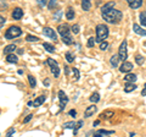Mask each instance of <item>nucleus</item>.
<instances>
[{"instance_id":"f257e3e1","label":"nucleus","mask_w":146,"mask_h":137,"mask_svg":"<svg viewBox=\"0 0 146 137\" xmlns=\"http://www.w3.org/2000/svg\"><path fill=\"white\" fill-rule=\"evenodd\" d=\"M102 19L108 22V24H112V25H117L122 19H123V13L122 11L117 10V9H111L106 12H102Z\"/></svg>"},{"instance_id":"f03ea898","label":"nucleus","mask_w":146,"mask_h":137,"mask_svg":"<svg viewBox=\"0 0 146 137\" xmlns=\"http://www.w3.org/2000/svg\"><path fill=\"white\" fill-rule=\"evenodd\" d=\"M108 37V27L106 25L100 24L96 26V42L101 44Z\"/></svg>"},{"instance_id":"7ed1b4c3","label":"nucleus","mask_w":146,"mask_h":137,"mask_svg":"<svg viewBox=\"0 0 146 137\" xmlns=\"http://www.w3.org/2000/svg\"><path fill=\"white\" fill-rule=\"evenodd\" d=\"M22 34V30L18 26H11L9 27V30L5 32V38L6 39H15L17 37H20Z\"/></svg>"},{"instance_id":"20e7f679","label":"nucleus","mask_w":146,"mask_h":137,"mask_svg":"<svg viewBox=\"0 0 146 137\" xmlns=\"http://www.w3.org/2000/svg\"><path fill=\"white\" fill-rule=\"evenodd\" d=\"M46 64L50 66V68H51V74L55 76V77H58L60 76V72H61V70H60V67H58V64L54 60V59H51V58H49L48 60H46Z\"/></svg>"},{"instance_id":"39448f33","label":"nucleus","mask_w":146,"mask_h":137,"mask_svg":"<svg viewBox=\"0 0 146 137\" xmlns=\"http://www.w3.org/2000/svg\"><path fill=\"white\" fill-rule=\"evenodd\" d=\"M118 56H119V60H123L125 62L127 58H128V52H127V42L123 40L122 44L119 45V49H118Z\"/></svg>"},{"instance_id":"423d86ee","label":"nucleus","mask_w":146,"mask_h":137,"mask_svg":"<svg viewBox=\"0 0 146 137\" xmlns=\"http://www.w3.org/2000/svg\"><path fill=\"white\" fill-rule=\"evenodd\" d=\"M43 33H44V36H46V37H49V38H51L54 42H55V40H57L56 32H55L52 28H50V27H44V28H43Z\"/></svg>"},{"instance_id":"0eeeda50","label":"nucleus","mask_w":146,"mask_h":137,"mask_svg":"<svg viewBox=\"0 0 146 137\" xmlns=\"http://www.w3.org/2000/svg\"><path fill=\"white\" fill-rule=\"evenodd\" d=\"M58 99H60V111L63 110V108L66 107V104L68 103V97L65 94L63 91H60L58 92Z\"/></svg>"},{"instance_id":"6e6552de","label":"nucleus","mask_w":146,"mask_h":137,"mask_svg":"<svg viewBox=\"0 0 146 137\" xmlns=\"http://www.w3.org/2000/svg\"><path fill=\"white\" fill-rule=\"evenodd\" d=\"M133 67H134L133 64L129 62V61H125V62L122 64V66L119 67V71L124 72V74H130V71L133 70Z\"/></svg>"},{"instance_id":"1a4fd4ad","label":"nucleus","mask_w":146,"mask_h":137,"mask_svg":"<svg viewBox=\"0 0 146 137\" xmlns=\"http://www.w3.org/2000/svg\"><path fill=\"white\" fill-rule=\"evenodd\" d=\"M57 32L61 34V37H63V36H66V34H70V33H71L70 27H68V25H66V24L58 25V27H57Z\"/></svg>"},{"instance_id":"9d476101","label":"nucleus","mask_w":146,"mask_h":137,"mask_svg":"<svg viewBox=\"0 0 146 137\" xmlns=\"http://www.w3.org/2000/svg\"><path fill=\"white\" fill-rule=\"evenodd\" d=\"M23 17V11H22L21 7H16L15 10L12 11V19L13 20H21Z\"/></svg>"},{"instance_id":"9b49d317","label":"nucleus","mask_w":146,"mask_h":137,"mask_svg":"<svg viewBox=\"0 0 146 137\" xmlns=\"http://www.w3.org/2000/svg\"><path fill=\"white\" fill-rule=\"evenodd\" d=\"M98 110V108L95 107V105H90L85 109V111H84V118H89V116H93L95 113H96Z\"/></svg>"},{"instance_id":"f8f14e48","label":"nucleus","mask_w":146,"mask_h":137,"mask_svg":"<svg viewBox=\"0 0 146 137\" xmlns=\"http://www.w3.org/2000/svg\"><path fill=\"white\" fill-rule=\"evenodd\" d=\"M128 5L131 9H139L143 6V1L141 0H128Z\"/></svg>"},{"instance_id":"ddd939ff","label":"nucleus","mask_w":146,"mask_h":137,"mask_svg":"<svg viewBox=\"0 0 146 137\" xmlns=\"http://www.w3.org/2000/svg\"><path fill=\"white\" fill-rule=\"evenodd\" d=\"M115 134V131H106V130H98L95 134L93 135V137H102V136H108Z\"/></svg>"},{"instance_id":"4468645a","label":"nucleus","mask_w":146,"mask_h":137,"mask_svg":"<svg viewBox=\"0 0 146 137\" xmlns=\"http://www.w3.org/2000/svg\"><path fill=\"white\" fill-rule=\"evenodd\" d=\"M113 115H115V113H113L112 110H105L104 113L100 114L99 119H100V120H105V119H111Z\"/></svg>"},{"instance_id":"2eb2a0df","label":"nucleus","mask_w":146,"mask_h":137,"mask_svg":"<svg viewBox=\"0 0 146 137\" xmlns=\"http://www.w3.org/2000/svg\"><path fill=\"white\" fill-rule=\"evenodd\" d=\"M15 50H17L15 44H9V45H6V47L4 48V54H6V55H10V54H13Z\"/></svg>"},{"instance_id":"dca6fc26","label":"nucleus","mask_w":146,"mask_h":137,"mask_svg":"<svg viewBox=\"0 0 146 137\" xmlns=\"http://www.w3.org/2000/svg\"><path fill=\"white\" fill-rule=\"evenodd\" d=\"M133 31L135 32L136 34H139V36H146V30L141 28V27L139 25H136V24L133 25Z\"/></svg>"},{"instance_id":"f3484780","label":"nucleus","mask_w":146,"mask_h":137,"mask_svg":"<svg viewBox=\"0 0 146 137\" xmlns=\"http://www.w3.org/2000/svg\"><path fill=\"white\" fill-rule=\"evenodd\" d=\"M123 80H124L125 82H128V83H134V82L136 81V75L131 74V72H130V74H127Z\"/></svg>"},{"instance_id":"a211bd4d","label":"nucleus","mask_w":146,"mask_h":137,"mask_svg":"<svg viewBox=\"0 0 146 137\" xmlns=\"http://www.w3.org/2000/svg\"><path fill=\"white\" fill-rule=\"evenodd\" d=\"M62 42L65 43V44H67V45H72L74 40H73V38H72V34L70 33V34L63 36V37H62Z\"/></svg>"},{"instance_id":"6ab92c4d","label":"nucleus","mask_w":146,"mask_h":137,"mask_svg":"<svg viewBox=\"0 0 146 137\" xmlns=\"http://www.w3.org/2000/svg\"><path fill=\"white\" fill-rule=\"evenodd\" d=\"M115 5H116L115 1H110V3H107V4H105V5L102 6V9H101V13H102V12H106V11H108V10H111V9L115 7Z\"/></svg>"},{"instance_id":"aec40b11","label":"nucleus","mask_w":146,"mask_h":137,"mask_svg":"<svg viewBox=\"0 0 146 137\" xmlns=\"http://www.w3.org/2000/svg\"><path fill=\"white\" fill-rule=\"evenodd\" d=\"M74 15H76V13H74V10H73V7H68L67 9V11H66V19L68 20V21H71V20H73V19H74Z\"/></svg>"},{"instance_id":"412c9836","label":"nucleus","mask_w":146,"mask_h":137,"mask_svg":"<svg viewBox=\"0 0 146 137\" xmlns=\"http://www.w3.org/2000/svg\"><path fill=\"white\" fill-rule=\"evenodd\" d=\"M44 102H45V97H44V95H39V97L36 98V99H34L33 107H40Z\"/></svg>"},{"instance_id":"4be33fe9","label":"nucleus","mask_w":146,"mask_h":137,"mask_svg":"<svg viewBox=\"0 0 146 137\" xmlns=\"http://www.w3.org/2000/svg\"><path fill=\"white\" fill-rule=\"evenodd\" d=\"M110 62H111L112 67H117L118 62H119V56H118V54H117V55H112V58L110 59Z\"/></svg>"},{"instance_id":"5701e85b","label":"nucleus","mask_w":146,"mask_h":137,"mask_svg":"<svg viewBox=\"0 0 146 137\" xmlns=\"http://www.w3.org/2000/svg\"><path fill=\"white\" fill-rule=\"evenodd\" d=\"M134 89H136V85L135 83H127L125 87H124V92L125 93H130V92H133Z\"/></svg>"},{"instance_id":"b1692460","label":"nucleus","mask_w":146,"mask_h":137,"mask_svg":"<svg viewBox=\"0 0 146 137\" xmlns=\"http://www.w3.org/2000/svg\"><path fill=\"white\" fill-rule=\"evenodd\" d=\"M6 61L10 62V64H16L18 61V58H17V55H15V54H10V55L6 56Z\"/></svg>"},{"instance_id":"393cba45","label":"nucleus","mask_w":146,"mask_h":137,"mask_svg":"<svg viewBox=\"0 0 146 137\" xmlns=\"http://www.w3.org/2000/svg\"><path fill=\"white\" fill-rule=\"evenodd\" d=\"M90 7H91V3L89 0H83V1H82V9H83L84 11H89Z\"/></svg>"},{"instance_id":"a878e982","label":"nucleus","mask_w":146,"mask_h":137,"mask_svg":"<svg viewBox=\"0 0 146 137\" xmlns=\"http://www.w3.org/2000/svg\"><path fill=\"white\" fill-rule=\"evenodd\" d=\"M63 129H74L76 130V127H77V124L74 121H68V122H65V124L62 125Z\"/></svg>"},{"instance_id":"bb28decb","label":"nucleus","mask_w":146,"mask_h":137,"mask_svg":"<svg viewBox=\"0 0 146 137\" xmlns=\"http://www.w3.org/2000/svg\"><path fill=\"white\" fill-rule=\"evenodd\" d=\"M90 102L91 103H98L99 102V100H100V94L98 93V92H95V93H93V94H91L90 95Z\"/></svg>"},{"instance_id":"cd10ccee","label":"nucleus","mask_w":146,"mask_h":137,"mask_svg":"<svg viewBox=\"0 0 146 137\" xmlns=\"http://www.w3.org/2000/svg\"><path fill=\"white\" fill-rule=\"evenodd\" d=\"M65 58H66V60H67L68 62H73V61H74V59H76V56L73 55V54H72L71 52H66Z\"/></svg>"},{"instance_id":"c85d7f7f","label":"nucleus","mask_w":146,"mask_h":137,"mask_svg":"<svg viewBox=\"0 0 146 137\" xmlns=\"http://www.w3.org/2000/svg\"><path fill=\"white\" fill-rule=\"evenodd\" d=\"M43 47L45 48V50H48L49 53H55V47H54V45H51L50 43H44Z\"/></svg>"},{"instance_id":"c756f323","label":"nucleus","mask_w":146,"mask_h":137,"mask_svg":"<svg viewBox=\"0 0 146 137\" xmlns=\"http://www.w3.org/2000/svg\"><path fill=\"white\" fill-rule=\"evenodd\" d=\"M139 17H140V24H141V26H145L146 27V11L141 12Z\"/></svg>"},{"instance_id":"7c9ffc66","label":"nucleus","mask_w":146,"mask_h":137,"mask_svg":"<svg viewBox=\"0 0 146 137\" xmlns=\"http://www.w3.org/2000/svg\"><path fill=\"white\" fill-rule=\"evenodd\" d=\"M95 42H96V38L90 37V38L88 39V42H86V47H88V48H93L94 45H95Z\"/></svg>"},{"instance_id":"2f4dec72","label":"nucleus","mask_w":146,"mask_h":137,"mask_svg":"<svg viewBox=\"0 0 146 137\" xmlns=\"http://www.w3.org/2000/svg\"><path fill=\"white\" fill-rule=\"evenodd\" d=\"M135 61H136L138 65H143V64L145 62V59H144V56H141V55H139V54H136V55H135Z\"/></svg>"},{"instance_id":"473e14b6","label":"nucleus","mask_w":146,"mask_h":137,"mask_svg":"<svg viewBox=\"0 0 146 137\" xmlns=\"http://www.w3.org/2000/svg\"><path fill=\"white\" fill-rule=\"evenodd\" d=\"M28 82H29V86L32 88H34L35 87V85H36V81H35V79L32 75H28Z\"/></svg>"},{"instance_id":"72a5a7b5","label":"nucleus","mask_w":146,"mask_h":137,"mask_svg":"<svg viewBox=\"0 0 146 137\" xmlns=\"http://www.w3.org/2000/svg\"><path fill=\"white\" fill-rule=\"evenodd\" d=\"M72 72H73V75H74V81H77V80H79V77H80V74H79V70L78 68H76V67H73L72 68Z\"/></svg>"},{"instance_id":"f704fd0d","label":"nucleus","mask_w":146,"mask_h":137,"mask_svg":"<svg viewBox=\"0 0 146 137\" xmlns=\"http://www.w3.org/2000/svg\"><path fill=\"white\" fill-rule=\"evenodd\" d=\"M71 31H72L74 34H78V33H79V31H80L79 25H73V26L71 27Z\"/></svg>"},{"instance_id":"c9c22d12","label":"nucleus","mask_w":146,"mask_h":137,"mask_svg":"<svg viewBox=\"0 0 146 137\" xmlns=\"http://www.w3.org/2000/svg\"><path fill=\"white\" fill-rule=\"evenodd\" d=\"M57 6V3L55 1V0H50V1L48 3V7L50 9V10H52V9H55Z\"/></svg>"},{"instance_id":"e433bc0d","label":"nucleus","mask_w":146,"mask_h":137,"mask_svg":"<svg viewBox=\"0 0 146 137\" xmlns=\"http://www.w3.org/2000/svg\"><path fill=\"white\" fill-rule=\"evenodd\" d=\"M26 40H28V42H36V40H39V38H38V37H34V36L28 34V36L26 37Z\"/></svg>"},{"instance_id":"4c0bfd02","label":"nucleus","mask_w":146,"mask_h":137,"mask_svg":"<svg viewBox=\"0 0 146 137\" xmlns=\"http://www.w3.org/2000/svg\"><path fill=\"white\" fill-rule=\"evenodd\" d=\"M61 16H62V11H56V13L54 15V20L55 21H60V19H61Z\"/></svg>"},{"instance_id":"58836bf2","label":"nucleus","mask_w":146,"mask_h":137,"mask_svg":"<svg viewBox=\"0 0 146 137\" xmlns=\"http://www.w3.org/2000/svg\"><path fill=\"white\" fill-rule=\"evenodd\" d=\"M5 21H6V20H5V17L0 15V30H1L3 27H4V25H5Z\"/></svg>"},{"instance_id":"ea45409f","label":"nucleus","mask_w":146,"mask_h":137,"mask_svg":"<svg viewBox=\"0 0 146 137\" xmlns=\"http://www.w3.org/2000/svg\"><path fill=\"white\" fill-rule=\"evenodd\" d=\"M32 118H33V115L32 114H29V115H27L25 119H23V124H27V122H29L32 120Z\"/></svg>"},{"instance_id":"a19ab883","label":"nucleus","mask_w":146,"mask_h":137,"mask_svg":"<svg viewBox=\"0 0 146 137\" xmlns=\"http://www.w3.org/2000/svg\"><path fill=\"white\" fill-rule=\"evenodd\" d=\"M108 48V44L106 42H102L101 44H100V50H106Z\"/></svg>"},{"instance_id":"79ce46f5","label":"nucleus","mask_w":146,"mask_h":137,"mask_svg":"<svg viewBox=\"0 0 146 137\" xmlns=\"http://www.w3.org/2000/svg\"><path fill=\"white\" fill-rule=\"evenodd\" d=\"M83 126V120H80V121H78V124H77V127H76V130H74V134H77V131H78L80 127Z\"/></svg>"},{"instance_id":"37998d69","label":"nucleus","mask_w":146,"mask_h":137,"mask_svg":"<svg viewBox=\"0 0 146 137\" xmlns=\"http://www.w3.org/2000/svg\"><path fill=\"white\" fill-rule=\"evenodd\" d=\"M38 4H39V5L40 6H45V5H46V1H45V0H38Z\"/></svg>"},{"instance_id":"c03bdc74","label":"nucleus","mask_w":146,"mask_h":137,"mask_svg":"<svg viewBox=\"0 0 146 137\" xmlns=\"http://www.w3.org/2000/svg\"><path fill=\"white\" fill-rule=\"evenodd\" d=\"M7 7V4H5V3H0V10L1 9H6Z\"/></svg>"},{"instance_id":"a18cd8bd","label":"nucleus","mask_w":146,"mask_h":137,"mask_svg":"<svg viewBox=\"0 0 146 137\" xmlns=\"http://www.w3.org/2000/svg\"><path fill=\"white\" fill-rule=\"evenodd\" d=\"M13 132H15V129H11V130H9V132H7V137H11Z\"/></svg>"},{"instance_id":"49530a36","label":"nucleus","mask_w":146,"mask_h":137,"mask_svg":"<svg viewBox=\"0 0 146 137\" xmlns=\"http://www.w3.org/2000/svg\"><path fill=\"white\" fill-rule=\"evenodd\" d=\"M141 95H144V97L146 95V83L144 85V89H143V92H141Z\"/></svg>"},{"instance_id":"de8ad7c7","label":"nucleus","mask_w":146,"mask_h":137,"mask_svg":"<svg viewBox=\"0 0 146 137\" xmlns=\"http://www.w3.org/2000/svg\"><path fill=\"white\" fill-rule=\"evenodd\" d=\"M68 114H70V115H71V116H73V118H74L77 113H76V110H71V111H70V113H68Z\"/></svg>"},{"instance_id":"09e8293b","label":"nucleus","mask_w":146,"mask_h":137,"mask_svg":"<svg viewBox=\"0 0 146 137\" xmlns=\"http://www.w3.org/2000/svg\"><path fill=\"white\" fill-rule=\"evenodd\" d=\"M44 85H45V86H49V85H50V81H49V79H45V81H44Z\"/></svg>"},{"instance_id":"8fccbe9b","label":"nucleus","mask_w":146,"mask_h":137,"mask_svg":"<svg viewBox=\"0 0 146 137\" xmlns=\"http://www.w3.org/2000/svg\"><path fill=\"white\" fill-rule=\"evenodd\" d=\"M65 72H66V75H68V72H70V68H68V66H65Z\"/></svg>"},{"instance_id":"3c124183","label":"nucleus","mask_w":146,"mask_h":137,"mask_svg":"<svg viewBox=\"0 0 146 137\" xmlns=\"http://www.w3.org/2000/svg\"><path fill=\"white\" fill-rule=\"evenodd\" d=\"M99 124H100V120H96V121H95V122H94V126H98Z\"/></svg>"},{"instance_id":"603ef678","label":"nucleus","mask_w":146,"mask_h":137,"mask_svg":"<svg viewBox=\"0 0 146 137\" xmlns=\"http://www.w3.org/2000/svg\"><path fill=\"white\" fill-rule=\"evenodd\" d=\"M17 53L18 54H22V53H23V49H17Z\"/></svg>"},{"instance_id":"864d4df0","label":"nucleus","mask_w":146,"mask_h":137,"mask_svg":"<svg viewBox=\"0 0 146 137\" xmlns=\"http://www.w3.org/2000/svg\"><path fill=\"white\" fill-rule=\"evenodd\" d=\"M129 136H130V137H134V136H135V134H134V132H130Z\"/></svg>"}]
</instances>
